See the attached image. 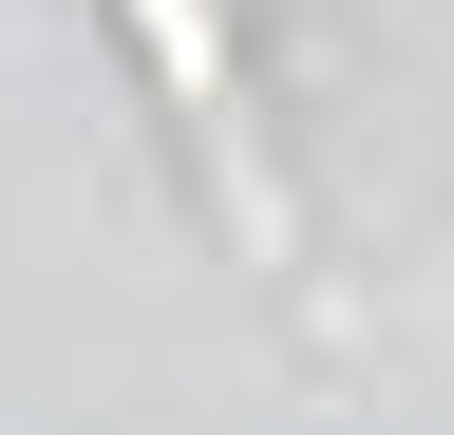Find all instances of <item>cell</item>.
Returning a JSON list of instances; mask_svg holds the SVG:
<instances>
[{"label": "cell", "instance_id": "1", "mask_svg": "<svg viewBox=\"0 0 454 435\" xmlns=\"http://www.w3.org/2000/svg\"><path fill=\"white\" fill-rule=\"evenodd\" d=\"M133 38H152V76H170V114H190V133L227 151V190H247V228L284 246V190L247 171V76H227V19H208V0H133Z\"/></svg>", "mask_w": 454, "mask_h": 435}]
</instances>
